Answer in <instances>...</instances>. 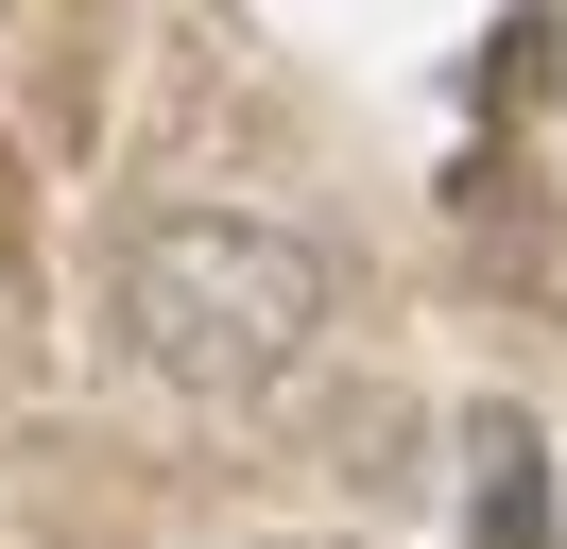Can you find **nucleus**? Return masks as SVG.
Returning a JSON list of instances; mask_svg holds the SVG:
<instances>
[{
    "instance_id": "1",
    "label": "nucleus",
    "mask_w": 567,
    "mask_h": 549,
    "mask_svg": "<svg viewBox=\"0 0 567 549\" xmlns=\"http://www.w3.org/2000/svg\"><path fill=\"white\" fill-rule=\"evenodd\" d=\"M104 309H121V361H155L173 395H276V377H310L327 327H344V258H327L310 224L173 206V224L121 240Z\"/></svg>"
},
{
    "instance_id": "2",
    "label": "nucleus",
    "mask_w": 567,
    "mask_h": 549,
    "mask_svg": "<svg viewBox=\"0 0 567 549\" xmlns=\"http://www.w3.org/2000/svg\"><path fill=\"white\" fill-rule=\"evenodd\" d=\"M464 446H482V549H550V515H533V429L516 412H464Z\"/></svg>"
},
{
    "instance_id": "3",
    "label": "nucleus",
    "mask_w": 567,
    "mask_h": 549,
    "mask_svg": "<svg viewBox=\"0 0 567 549\" xmlns=\"http://www.w3.org/2000/svg\"><path fill=\"white\" fill-rule=\"evenodd\" d=\"M292 549H361V532H292Z\"/></svg>"
}]
</instances>
